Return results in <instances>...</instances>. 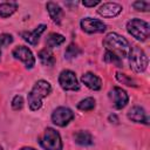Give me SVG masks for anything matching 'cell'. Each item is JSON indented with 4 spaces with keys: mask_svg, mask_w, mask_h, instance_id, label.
Listing matches in <instances>:
<instances>
[{
    "mask_svg": "<svg viewBox=\"0 0 150 150\" xmlns=\"http://www.w3.org/2000/svg\"><path fill=\"white\" fill-rule=\"evenodd\" d=\"M103 46L105 47V49L108 52L114 53L121 60L123 57H127L131 49L128 40L124 36H122L115 32L108 33L105 35V38L103 39Z\"/></svg>",
    "mask_w": 150,
    "mask_h": 150,
    "instance_id": "1",
    "label": "cell"
},
{
    "mask_svg": "<svg viewBox=\"0 0 150 150\" xmlns=\"http://www.w3.org/2000/svg\"><path fill=\"white\" fill-rule=\"evenodd\" d=\"M52 93V86L46 80H39L28 93L27 101L30 110L36 111L42 107V100Z\"/></svg>",
    "mask_w": 150,
    "mask_h": 150,
    "instance_id": "2",
    "label": "cell"
},
{
    "mask_svg": "<svg viewBox=\"0 0 150 150\" xmlns=\"http://www.w3.org/2000/svg\"><path fill=\"white\" fill-rule=\"evenodd\" d=\"M128 33L138 41H145L150 34V26L146 21L134 18L127 22Z\"/></svg>",
    "mask_w": 150,
    "mask_h": 150,
    "instance_id": "3",
    "label": "cell"
},
{
    "mask_svg": "<svg viewBox=\"0 0 150 150\" xmlns=\"http://www.w3.org/2000/svg\"><path fill=\"white\" fill-rule=\"evenodd\" d=\"M128 56H129L130 68L135 73H143L146 69V67H148V56L141 47L134 46L130 49V53H129Z\"/></svg>",
    "mask_w": 150,
    "mask_h": 150,
    "instance_id": "4",
    "label": "cell"
},
{
    "mask_svg": "<svg viewBox=\"0 0 150 150\" xmlns=\"http://www.w3.org/2000/svg\"><path fill=\"white\" fill-rule=\"evenodd\" d=\"M39 142L45 150H62L63 146L60 134L53 128H47Z\"/></svg>",
    "mask_w": 150,
    "mask_h": 150,
    "instance_id": "5",
    "label": "cell"
},
{
    "mask_svg": "<svg viewBox=\"0 0 150 150\" xmlns=\"http://www.w3.org/2000/svg\"><path fill=\"white\" fill-rule=\"evenodd\" d=\"M59 84L63 90H68V91H75L80 89V84L75 73L69 69H64L60 73Z\"/></svg>",
    "mask_w": 150,
    "mask_h": 150,
    "instance_id": "6",
    "label": "cell"
},
{
    "mask_svg": "<svg viewBox=\"0 0 150 150\" xmlns=\"http://www.w3.org/2000/svg\"><path fill=\"white\" fill-rule=\"evenodd\" d=\"M75 117L74 112L67 107H59L52 112V122L57 127H66Z\"/></svg>",
    "mask_w": 150,
    "mask_h": 150,
    "instance_id": "7",
    "label": "cell"
},
{
    "mask_svg": "<svg viewBox=\"0 0 150 150\" xmlns=\"http://www.w3.org/2000/svg\"><path fill=\"white\" fill-rule=\"evenodd\" d=\"M12 55L14 59L20 60L25 63L26 68L32 69L35 66V57L32 53V50L26 46H18L12 50Z\"/></svg>",
    "mask_w": 150,
    "mask_h": 150,
    "instance_id": "8",
    "label": "cell"
},
{
    "mask_svg": "<svg viewBox=\"0 0 150 150\" xmlns=\"http://www.w3.org/2000/svg\"><path fill=\"white\" fill-rule=\"evenodd\" d=\"M81 28L83 32L88 33V34H94V33H103L107 29V25L95 18H83L80 22Z\"/></svg>",
    "mask_w": 150,
    "mask_h": 150,
    "instance_id": "9",
    "label": "cell"
},
{
    "mask_svg": "<svg viewBox=\"0 0 150 150\" xmlns=\"http://www.w3.org/2000/svg\"><path fill=\"white\" fill-rule=\"evenodd\" d=\"M109 98L112 102V105L115 109H122L129 102L128 93L120 87H114L109 91Z\"/></svg>",
    "mask_w": 150,
    "mask_h": 150,
    "instance_id": "10",
    "label": "cell"
},
{
    "mask_svg": "<svg viewBox=\"0 0 150 150\" xmlns=\"http://www.w3.org/2000/svg\"><path fill=\"white\" fill-rule=\"evenodd\" d=\"M122 6L117 2H104L98 7L97 12L103 18H115L122 12Z\"/></svg>",
    "mask_w": 150,
    "mask_h": 150,
    "instance_id": "11",
    "label": "cell"
},
{
    "mask_svg": "<svg viewBox=\"0 0 150 150\" xmlns=\"http://www.w3.org/2000/svg\"><path fill=\"white\" fill-rule=\"evenodd\" d=\"M128 118L135 123H144V124H149V117L145 112V110L142 107L135 105L132 108L129 109L128 114H127Z\"/></svg>",
    "mask_w": 150,
    "mask_h": 150,
    "instance_id": "12",
    "label": "cell"
},
{
    "mask_svg": "<svg viewBox=\"0 0 150 150\" xmlns=\"http://www.w3.org/2000/svg\"><path fill=\"white\" fill-rule=\"evenodd\" d=\"M46 28H47V26L42 23V25H39V26H38L34 30H32V32H21L20 35H21V38H22L26 42H28V43L32 45V46H35V45H38L39 39H40L41 34L46 30Z\"/></svg>",
    "mask_w": 150,
    "mask_h": 150,
    "instance_id": "13",
    "label": "cell"
},
{
    "mask_svg": "<svg viewBox=\"0 0 150 150\" xmlns=\"http://www.w3.org/2000/svg\"><path fill=\"white\" fill-rule=\"evenodd\" d=\"M81 81H82V83L87 88H89L91 90H100L102 88V80L97 75H95L94 73H91V71L84 73L81 76Z\"/></svg>",
    "mask_w": 150,
    "mask_h": 150,
    "instance_id": "14",
    "label": "cell"
},
{
    "mask_svg": "<svg viewBox=\"0 0 150 150\" xmlns=\"http://www.w3.org/2000/svg\"><path fill=\"white\" fill-rule=\"evenodd\" d=\"M46 7H47V11H48L49 18H50L55 23L60 25L61 21H62V18H63V9L60 7V5L56 4V2L49 1V2H47Z\"/></svg>",
    "mask_w": 150,
    "mask_h": 150,
    "instance_id": "15",
    "label": "cell"
},
{
    "mask_svg": "<svg viewBox=\"0 0 150 150\" xmlns=\"http://www.w3.org/2000/svg\"><path fill=\"white\" fill-rule=\"evenodd\" d=\"M74 141L76 144L79 145H82V146H87V145H91L94 143V139H93V136L89 131H86V130H79L74 134L73 136Z\"/></svg>",
    "mask_w": 150,
    "mask_h": 150,
    "instance_id": "16",
    "label": "cell"
},
{
    "mask_svg": "<svg viewBox=\"0 0 150 150\" xmlns=\"http://www.w3.org/2000/svg\"><path fill=\"white\" fill-rule=\"evenodd\" d=\"M41 63L43 66H48V67H52L55 64V56L53 54V52L49 49V48H45V49H41L38 54Z\"/></svg>",
    "mask_w": 150,
    "mask_h": 150,
    "instance_id": "17",
    "label": "cell"
},
{
    "mask_svg": "<svg viewBox=\"0 0 150 150\" xmlns=\"http://www.w3.org/2000/svg\"><path fill=\"white\" fill-rule=\"evenodd\" d=\"M16 9H18V4L14 1L1 2L0 4V18L6 19V18L11 16L12 14H14Z\"/></svg>",
    "mask_w": 150,
    "mask_h": 150,
    "instance_id": "18",
    "label": "cell"
},
{
    "mask_svg": "<svg viewBox=\"0 0 150 150\" xmlns=\"http://www.w3.org/2000/svg\"><path fill=\"white\" fill-rule=\"evenodd\" d=\"M66 41V38L59 33H50L47 39H46V45L47 47L50 49V48H54V47H59L61 46L63 42Z\"/></svg>",
    "mask_w": 150,
    "mask_h": 150,
    "instance_id": "19",
    "label": "cell"
},
{
    "mask_svg": "<svg viewBox=\"0 0 150 150\" xmlns=\"http://www.w3.org/2000/svg\"><path fill=\"white\" fill-rule=\"evenodd\" d=\"M81 53H82V50L80 49V47H77V45L70 43V45L66 48L64 57H66L67 60H73V59H75V57H77Z\"/></svg>",
    "mask_w": 150,
    "mask_h": 150,
    "instance_id": "20",
    "label": "cell"
},
{
    "mask_svg": "<svg viewBox=\"0 0 150 150\" xmlns=\"http://www.w3.org/2000/svg\"><path fill=\"white\" fill-rule=\"evenodd\" d=\"M77 109L82 110V111H90L95 108V98L93 97H87L84 100H81L77 103Z\"/></svg>",
    "mask_w": 150,
    "mask_h": 150,
    "instance_id": "21",
    "label": "cell"
},
{
    "mask_svg": "<svg viewBox=\"0 0 150 150\" xmlns=\"http://www.w3.org/2000/svg\"><path fill=\"white\" fill-rule=\"evenodd\" d=\"M116 79L118 82H121L122 84H125V86H129V87H137V83L134 79L129 77L128 75L123 74V73H116Z\"/></svg>",
    "mask_w": 150,
    "mask_h": 150,
    "instance_id": "22",
    "label": "cell"
},
{
    "mask_svg": "<svg viewBox=\"0 0 150 150\" xmlns=\"http://www.w3.org/2000/svg\"><path fill=\"white\" fill-rule=\"evenodd\" d=\"M103 59H104V61L105 62H108V63H112V64H115L116 67H122V60L117 56V55H115L114 53H111V52H105V54H104V56H103Z\"/></svg>",
    "mask_w": 150,
    "mask_h": 150,
    "instance_id": "23",
    "label": "cell"
},
{
    "mask_svg": "<svg viewBox=\"0 0 150 150\" xmlns=\"http://www.w3.org/2000/svg\"><path fill=\"white\" fill-rule=\"evenodd\" d=\"M132 7L136 11H139V12H149V9H150V2L149 1L138 0V1L132 2Z\"/></svg>",
    "mask_w": 150,
    "mask_h": 150,
    "instance_id": "24",
    "label": "cell"
},
{
    "mask_svg": "<svg viewBox=\"0 0 150 150\" xmlns=\"http://www.w3.org/2000/svg\"><path fill=\"white\" fill-rule=\"evenodd\" d=\"M22 107H23V98H22V96L21 95L14 96L13 100H12V108L14 110H20V109H22Z\"/></svg>",
    "mask_w": 150,
    "mask_h": 150,
    "instance_id": "25",
    "label": "cell"
},
{
    "mask_svg": "<svg viewBox=\"0 0 150 150\" xmlns=\"http://www.w3.org/2000/svg\"><path fill=\"white\" fill-rule=\"evenodd\" d=\"M13 42V36L11 34H7V33H2L0 34V47H4V46H8L9 43Z\"/></svg>",
    "mask_w": 150,
    "mask_h": 150,
    "instance_id": "26",
    "label": "cell"
},
{
    "mask_svg": "<svg viewBox=\"0 0 150 150\" xmlns=\"http://www.w3.org/2000/svg\"><path fill=\"white\" fill-rule=\"evenodd\" d=\"M82 4H83V6H86V7H94V6H96V5H98L100 4V1L98 0H91V1H88V0H84V1H82Z\"/></svg>",
    "mask_w": 150,
    "mask_h": 150,
    "instance_id": "27",
    "label": "cell"
},
{
    "mask_svg": "<svg viewBox=\"0 0 150 150\" xmlns=\"http://www.w3.org/2000/svg\"><path fill=\"white\" fill-rule=\"evenodd\" d=\"M108 121L110 122V123H114V124H117L120 121H118V117L115 115V114H110L109 116H108Z\"/></svg>",
    "mask_w": 150,
    "mask_h": 150,
    "instance_id": "28",
    "label": "cell"
},
{
    "mask_svg": "<svg viewBox=\"0 0 150 150\" xmlns=\"http://www.w3.org/2000/svg\"><path fill=\"white\" fill-rule=\"evenodd\" d=\"M20 150H36V149H34V148H32V146H23V148H21Z\"/></svg>",
    "mask_w": 150,
    "mask_h": 150,
    "instance_id": "29",
    "label": "cell"
},
{
    "mask_svg": "<svg viewBox=\"0 0 150 150\" xmlns=\"http://www.w3.org/2000/svg\"><path fill=\"white\" fill-rule=\"evenodd\" d=\"M0 57H1V47H0Z\"/></svg>",
    "mask_w": 150,
    "mask_h": 150,
    "instance_id": "30",
    "label": "cell"
},
{
    "mask_svg": "<svg viewBox=\"0 0 150 150\" xmlns=\"http://www.w3.org/2000/svg\"><path fill=\"white\" fill-rule=\"evenodd\" d=\"M0 150H2V148H1V146H0Z\"/></svg>",
    "mask_w": 150,
    "mask_h": 150,
    "instance_id": "31",
    "label": "cell"
}]
</instances>
